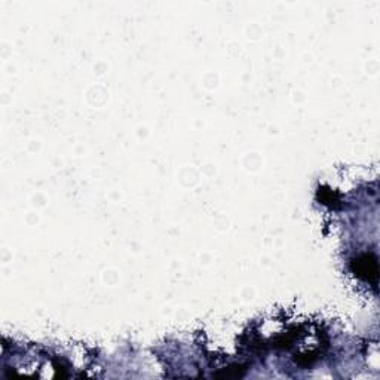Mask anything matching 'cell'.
<instances>
[{
    "label": "cell",
    "mask_w": 380,
    "mask_h": 380,
    "mask_svg": "<svg viewBox=\"0 0 380 380\" xmlns=\"http://www.w3.org/2000/svg\"><path fill=\"white\" fill-rule=\"evenodd\" d=\"M244 372H245V369H242V367H239V366H235V367H230V369H227V370H224L223 373H217L216 375V378H241L242 375H244Z\"/></svg>",
    "instance_id": "obj_2"
},
{
    "label": "cell",
    "mask_w": 380,
    "mask_h": 380,
    "mask_svg": "<svg viewBox=\"0 0 380 380\" xmlns=\"http://www.w3.org/2000/svg\"><path fill=\"white\" fill-rule=\"evenodd\" d=\"M355 265H357V275L358 276H364L366 275V279H370V276H373V279H376L378 276V271H376V260H370L369 256H363L360 257L358 260H355Z\"/></svg>",
    "instance_id": "obj_1"
}]
</instances>
